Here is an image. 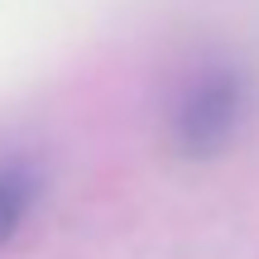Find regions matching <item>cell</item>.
Masks as SVG:
<instances>
[{"mask_svg": "<svg viewBox=\"0 0 259 259\" xmlns=\"http://www.w3.org/2000/svg\"><path fill=\"white\" fill-rule=\"evenodd\" d=\"M245 120V87L231 67H206L202 77L178 92L173 115H168V135H173L178 154H221L235 139V130Z\"/></svg>", "mask_w": 259, "mask_h": 259, "instance_id": "cell-1", "label": "cell"}, {"mask_svg": "<svg viewBox=\"0 0 259 259\" xmlns=\"http://www.w3.org/2000/svg\"><path fill=\"white\" fill-rule=\"evenodd\" d=\"M38 197V173L29 163H0V245L15 240L29 206Z\"/></svg>", "mask_w": 259, "mask_h": 259, "instance_id": "cell-2", "label": "cell"}]
</instances>
